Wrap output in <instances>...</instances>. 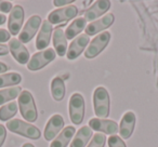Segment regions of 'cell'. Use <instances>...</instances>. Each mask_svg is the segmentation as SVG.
<instances>
[{"mask_svg": "<svg viewBox=\"0 0 158 147\" xmlns=\"http://www.w3.org/2000/svg\"><path fill=\"white\" fill-rule=\"evenodd\" d=\"M108 147H127L123 138L118 135H110L107 140Z\"/></svg>", "mask_w": 158, "mask_h": 147, "instance_id": "4316f807", "label": "cell"}, {"mask_svg": "<svg viewBox=\"0 0 158 147\" xmlns=\"http://www.w3.org/2000/svg\"><path fill=\"white\" fill-rule=\"evenodd\" d=\"M22 147H35V146H34L33 144H31V143H25V144L23 145Z\"/></svg>", "mask_w": 158, "mask_h": 147, "instance_id": "e575fe53", "label": "cell"}, {"mask_svg": "<svg viewBox=\"0 0 158 147\" xmlns=\"http://www.w3.org/2000/svg\"><path fill=\"white\" fill-rule=\"evenodd\" d=\"M55 56H56V53H55L54 49H46V50L39 51L31 57L29 62L27 63V68L33 71L39 70L52 61H54Z\"/></svg>", "mask_w": 158, "mask_h": 147, "instance_id": "5b68a950", "label": "cell"}, {"mask_svg": "<svg viewBox=\"0 0 158 147\" xmlns=\"http://www.w3.org/2000/svg\"><path fill=\"white\" fill-rule=\"evenodd\" d=\"M10 37H11V34L9 33L6 29H0V43L1 42L10 41Z\"/></svg>", "mask_w": 158, "mask_h": 147, "instance_id": "f1b7e54d", "label": "cell"}, {"mask_svg": "<svg viewBox=\"0 0 158 147\" xmlns=\"http://www.w3.org/2000/svg\"><path fill=\"white\" fill-rule=\"evenodd\" d=\"M89 41H90V38L86 34H81L79 35L78 37H76L72 41L70 46L67 48V59H75L81 54L82 51L87 48Z\"/></svg>", "mask_w": 158, "mask_h": 147, "instance_id": "4fadbf2b", "label": "cell"}, {"mask_svg": "<svg viewBox=\"0 0 158 147\" xmlns=\"http://www.w3.org/2000/svg\"><path fill=\"white\" fill-rule=\"evenodd\" d=\"M8 47H9V50L11 52L12 56L14 57V59L18 63L24 65V64H27L29 62L31 56H29L28 50L25 48V46L19 39H15V38L10 39Z\"/></svg>", "mask_w": 158, "mask_h": 147, "instance_id": "7c38bea8", "label": "cell"}, {"mask_svg": "<svg viewBox=\"0 0 158 147\" xmlns=\"http://www.w3.org/2000/svg\"><path fill=\"white\" fill-rule=\"evenodd\" d=\"M53 46H54V51L59 56L62 57L67 53V39L65 31L61 27H57L53 31Z\"/></svg>", "mask_w": 158, "mask_h": 147, "instance_id": "ac0fdd59", "label": "cell"}, {"mask_svg": "<svg viewBox=\"0 0 158 147\" xmlns=\"http://www.w3.org/2000/svg\"><path fill=\"white\" fill-rule=\"evenodd\" d=\"M135 125V115L133 112H127L123 116L119 125V133L121 135V138H129L132 135Z\"/></svg>", "mask_w": 158, "mask_h": 147, "instance_id": "e0dca14e", "label": "cell"}, {"mask_svg": "<svg viewBox=\"0 0 158 147\" xmlns=\"http://www.w3.org/2000/svg\"><path fill=\"white\" fill-rule=\"evenodd\" d=\"M8 69H9V66H7L5 63H2V62H0V74L8 71Z\"/></svg>", "mask_w": 158, "mask_h": 147, "instance_id": "d6a6232c", "label": "cell"}, {"mask_svg": "<svg viewBox=\"0 0 158 147\" xmlns=\"http://www.w3.org/2000/svg\"><path fill=\"white\" fill-rule=\"evenodd\" d=\"M74 1L73 0H54L53 1V5L55 7H62V6H66V5H70Z\"/></svg>", "mask_w": 158, "mask_h": 147, "instance_id": "4dcf8cb0", "label": "cell"}, {"mask_svg": "<svg viewBox=\"0 0 158 147\" xmlns=\"http://www.w3.org/2000/svg\"><path fill=\"white\" fill-rule=\"evenodd\" d=\"M77 14H78V8L76 6H67L51 12L48 15V21L52 25L61 24L74 18Z\"/></svg>", "mask_w": 158, "mask_h": 147, "instance_id": "52a82bcc", "label": "cell"}, {"mask_svg": "<svg viewBox=\"0 0 158 147\" xmlns=\"http://www.w3.org/2000/svg\"><path fill=\"white\" fill-rule=\"evenodd\" d=\"M115 18L113 13L105 14V16L99 18V20L94 21V22L90 23L88 26L86 27V35H88L89 37L93 35H97L100 31H103L104 29L108 28L110 25L114 23Z\"/></svg>", "mask_w": 158, "mask_h": 147, "instance_id": "5bb4252c", "label": "cell"}, {"mask_svg": "<svg viewBox=\"0 0 158 147\" xmlns=\"http://www.w3.org/2000/svg\"><path fill=\"white\" fill-rule=\"evenodd\" d=\"M52 31H53L52 24H51L48 20L42 22L41 28H40L39 33H38V36H37V39H36V48H37L38 50L42 51L48 48V46L50 44Z\"/></svg>", "mask_w": 158, "mask_h": 147, "instance_id": "2e32d148", "label": "cell"}, {"mask_svg": "<svg viewBox=\"0 0 158 147\" xmlns=\"http://www.w3.org/2000/svg\"><path fill=\"white\" fill-rule=\"evenodd\" d=\"M10 52L9 47L6 46V44H1L0 43V55H7Z\"/></svg>", "mask_w": 158, "mask_h": 147, "instance_id": "1f68e13d", "label": "cell"}, {"mask_svg": "<svg viewBox=\"0 0 158 147\" xmlns=\"http://www.w3.org/2000/svg\"><path fill=\"white\" fill-rule=\"evenodd\" d=\"M110 40V34L108 31H103V33L99 34L97 37L91 40L88 49H86V51H85V56L87 59H93L97 55H99L107 47Z\"/></svg>", "mask_w": 158, "mask_h": 147, "instance_id": "8992f818", "label": "cell"}, {"mask_svg": "<svg viewBox=\"0 0 158 147\" xmlns=\"http://www.w3.org/2000/svg\"><path fill=\"white\" fill-rule=\"evenodd\" d=\"M22 92V88L20 86L16 87H11V88L3 89V90H0V106L2 104L10 102L12 100L16 99L19 95Z\"/></svg>", "mask_w": 158, "mask_h": 147, "instance_id": "603a6c76", "label": "cell"}, {"mask_svg": "<svg viewBox=\"0 0 158 147\" xmlns=\"http://www.w3.org/2000/svg\"><path fill=\"white\" fill-rule=\"evenodd\" d=\"M64 119L61 115H53L47 122L44 136L46 141H52L59 135V132L64 129Z\"/></svg>", "mask_w": 158, "mask_h": 147, "instance_id": "8fae6325", "label": "cell"}, {"mask_svg": "<svg viewBox=\"0 0 158 147\" xmlns=\"http://www.w3.org/2000/svg\"><path fill=\"white\" fill-rule=\"evenodd\" d=\"M23 21H24V9L22 8V6H13L8 20V29L11 35H19L22 28Z\"/></svg>", "mask_w": 158, "mask_h": 147, "instance_id": "9c48e42d", "label": "cell"}, {"mask_svg": "<svg viewBox=\"0 0 158 147\" xmlns=\"http://www.w3.org/2000/svg\"><path fill=\"white\" fill-rule=\"evenodd\" d=\"M12 8H13V6H12L11 2L5 1V0H0V12L9 13V12H11Z\"/></svg>", "mask_w": 158, "mask_h": 147, "instance_id": "83f0119b", "label": "cell"}, {"mask_svg": "<svg viewBox=\"0 0 158 147\" xmlns=\"http://www.w3.org/2000/svg\"><path fill=\"white\" fill-rule=\"evenodd\" d=\"M19 108L22 117L29 122H35L38 119L37 107L31 93L27 90H24L19 95Z\"/></svg>", "mask_w": 158, "mask_h": 147, "instance_id": "6da1fadb", "label": "cell"}, {"mask_svg": "<svg viewBox=\"0 0 158 147\" xmlns=\"http://www.w3.org/2000/svg\"><path fill=\"white\" fill-rule=\"evenodd\" d=\"M87 21L85 20V18H78L76 20L73 21V23H70L69 26H67L65 31V36L66 39H74L76 36H78L81 33L85 28H86Z\"/></svg>", "mask_w": 158, "mask_h": 147, "instance_id": "44dd1931", "label": "cell"}, {"mask_svg": "<svg viewBox=\"0 0 158 147\" xmlns=\"http://www.w3.org/2000/svg\"><path fill=\"white\" fill-rule=\"evenodd\" d=\"M51 95L56 102H60L65 96V84L61 77H55L51 81Z\"/></svg>", "mask_w": 158, "mask_h": 147, "instance_id": "7402d4cb", "label": "cell"}, {"mask_svg": "<svg viewBox=\"0 0 158 147\" xmlns=\"http://www.w3.org/2000/svg\"><path fill=\"white\" fill-rule=\"evenodd\" d=\"M22 81V76L18 72H8L5 75H0V88L18 86Z\"/></svg>", "mask_w": 158, "mask_h": 147, "instance_id": "cb8c5ba5", "label": "cell"}, {"mask_svg": "<svg viewBox=\"0 0 158 147\" xmlns=\"http://www.w3.org/2000/svg\"><path fill=\"white\" fill-rule=\"evenodd\" d=\"M41 24V18L39 15L31 16L28 18V21H27V23L25 24L23 31L19 34V40L22 43H28L34 38V36L36 35V33L38 31Z\"/></svg>", "mask_w": 158, "mask_h": 147, "instance_id": "ba28073f", "label": "cell"}, {"mask_svg": "<svg viewBox=\"0 0 158 147\" xmlns=\"http://www.w3.org/2000/svg\"><path fill=\"white\" fill-rule=\"evenodd\" d=\"M110 94L103 87H98L93 92V107L98 118L105 119L110 115Z\"/></svg>", "mask_w": 158, "mask_h": 147, "instance_id": "7a4b0ae2", "label": "cell"}, {"mask_svg": "<svg viewBox=\"0 0 158 147\" xmlns=\"http://www.w3.org/2000/svg\"><path fill=\"white\" fill-rule=\"evenodd\" d=\"M7 21V18H6L5 14H0V25H3Z\"/></svg>", "mask_w": 158, "mask_h": 147, "instance_id": "836d02e7", "label": "cell"}, {"mask_svg": "<svg viewBox=\"0 0 158 147\" xmlns=\"http://www.w3.org/2000/svg\"><path fill=\"white\" fill-rule=\"evenodd\" d=\"M105 135L102 133H97L95 135L92 136L90 143L88 144V147H104L105 146Z\"/></svg>", "mask_w": 158, "mask_h": 147, "instance_id": "484cf974", "label": "cell"}, {"mask_svg": "<svg viewBox=\"0 0 158 147\" xmlns=\"http://www.w3.org/2000/svg\"><path fill=\"white\" fill-rule=\"evenodd\" d=\"M110 2L108 0H99L93 3L86 12H85V20L88 22H92V21L97 20L101 15L105 14L106 12L110 10Z\"/></svg>", "mask_w": 158, "mask_h": 147, "instance_id": "9a60e30c", "label": "cell"}, {"mask_svg": "<svg viewBox=\"0 0 158 147\" xmlns=\"http://www.w3.org/2000/svg\"><path fill=\"white\" fill-rule=\"evenodd\" d=\"M6 127L13 133L20 134V135L28 137L31 140H38L41 136V132L38 128L23 120H20V119H11V120L7 121Z\"/></svg>", "mask_w": 158, "mask_h": 147, "instance_id": "3957f363", "label": "cell"}, {"mask_svg": "<svg viewBox=\"0 0 158 147\" xmlns=\"http://www.w3.org/2000/svg\"><path fill=\"white\" fill-rule=\"evenodd\" d=\"M6 137H7V130H6V127L0 123V147L2 146L3 143L6 141Z\"/></svg>", "mask_w": 158, "mask_h": 147, "instance_id": "f546056e", "label": "cell"}, {"mask_svg": "<svg viewBox=\"0 0 158 147\" xmlns=\"http://www.w3.org/2000/svg\"><path fill=\"white\" fill-rule=\"evenodd\" d=\"M91 137H92V129L88 125H85L80 128L74 136V140L70 143V147H85Z\"/></svg>", "mask_w": 158, "mask_h": 147, "instance_id": "d6986e66", "label": "cell"}, {"mask_svg": "<svg viewBox=\"0 0 158 147\" xmlns=\"http://www.w3.org/2000/svg\"><path fill=\"white\" fill-rule=\"evenodd\" d=\"M18 112V103L16 102H10L6 105L0 107V120L9 121L13 118Z\"/></svg>", "mask_w": 158, "mask_h": 147, "instance_id": "d4e9b609", "label": "cell"}, {"mask_svg": "<svg viewBox=\"0 0 158 147\" xmlns=\"http://www.w3.org/2000/svg\"><path fill=\"white\" fill-rule=\"evenodd\" d=\"M85 100L80 93H74L68 103V114L74 125H80L85 117Z\"/></svg>", "mask_w": 158, "mask_h": 147, "instance_id": "277c9868", "label": "cell"}, {"mask_svg": "<svg viewBox=\"0 0 158 147\" xmlns=\"http://www.w3.org/2000/svg\"><path fill=\"white\" fill-rule=\"evenodd\" d=\"M89 127L92 130L98 132H102L105 134H110L115 135L119 131V125L117 122L108 119H100V118H93L89 121Z\"/></svg>", "mask_w": 158, "mask_h": 147, "instance_id": "30bf717a", "label": "cell"}, {"mask_svg": "<svg viewBox=\"0 0 158 147\" xmlns=\"http://www.w3.org/2000/svg\"><path fill=\"white\" fill-rule=\"evenodd\" d=\"M75 130L74 127H65L62 132L52 141V143L50 144V147H66L69 144L70 140L73 138V136L75 135Z\"/></svg>", "mask_w": 158, "mask_h": 147, "instance_id": "ffe728a7", "label": "cell"}]
</instances>
